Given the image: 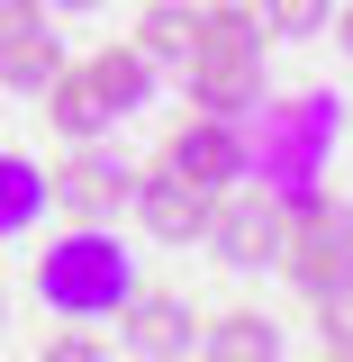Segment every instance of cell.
Returning a JSON list of instances; mask_svg holds the SVG:
<instances>
[{
    "label": "cell",
    "instance_id": "obj_1",
    "mask_svg": "<svg viewBox=\"0 0 353 362\" xmlns=\"http://www.w3.org/2000/svg\"><path fill=\"white\" fill-rule=\"evenodd\" d=\"M236 127H245V181H263L272 199H290V190H317V181H326V154H335V136H345V109H335L326 90H299V100H281V109L254 100Z\"/></svg>",
    "mask_w": 353,
    "mask_h": 362
},
{
    "label": "cell",
    "instance_id": "obj_2",
    "mask_svg": "<svg viewBox=\"0 0 353 362\" xmlns=\"http://www.w3.org/2000/svg\"><path fill=\"white\" fill-rule=\"evenodd\" d=\"M37 299L54 317H118L136 299V254L109 226H73V235H54V254L37 263Z\"/></svg>",
    "mask_w": 353,
    "mask_h": 362
},
{
    "label": "cell",
    "instance_id": "obj_3",
    "mask_svg": "<svg viewBox=\"0 0 353 362\" xmlns=\"http://www.w3.org/2000/svg\"><path fill=\"white\" fill-rule=\"evenodd\" d=\"M281 272L308 299L335 290V281H353V209L335 190H290L281 199Z\"/></svg>",
    "mask_w": 353,
    "mask_h": 362
},
{
    "label": "cell",
    "instance_id": "obj_4",
    "mask_svg": "<svg viewBox=\"0 0 353 362\" xmlns=\"http://www.w3.org/2000/svg\"><path fill=\"white\" fill-rule=\"evenodd\" d=\"M209 245H218V263L236 272H272L281 263V199L272 190H236V199H209Z\"/></svg>",
    "mask_w": 353,
    "mask_h": 362
},
{
    "label": "cell",
    "instance_id": "obj_5",
    "mask_svg": "<svg viewBox=\"0 0 353 362\" xmlns=\"http://www.w3.org/2000/svg\"><path fill=\"white\" fill-rule=\"evenodd\" d=\"M127 190H136V173H127V154H100V136H91L82 154L64 163V173L45 181V199L64 209L73 226H109L118 209H127Z\"/></svg>",
    "mask_w": 353,
    "mask_h": 362
},
{
    "label": "cell",
    "instance_id": "obj_6",
    "mask_svg": "<svg viewBox=\"0 0 353 362\" xmlns=\"http://www.w3.org/2000/svg\"><path fill=\"white\" fill-rule=\"evenodd\" d=\"M163 163L218 199V190H236V181H245V127H236V118H218V109H199V118H181V127H173Z\"/></svg>",
    "mask_w": 353,
    "mask_h": 362
},
{
    "label": "cell",
    "instance_id": "obj_7",
    "mask_svg": "<svg viewBox=\"0 0 353 362\" xmlns=\"http://www.w3.org/2000/svg\"><path fill=\"white\" fill-rule=\"evenodd\" d=\"M127 209H136V226H145L154 245H199V235H209V190H199V181H181L173 163L136 173Z\"/></svg>",
    "mask_w": 353,
    "mask_h": 362
},
{
    "label": "cell",
    "instance_id": "obj_8",
    "mask_svg": "<svg viewBox=\"0 0 353 362\" xmlns=\"http://www.w3.org/2000/svg\"><path fill=\"white\" fill-rule=\"evenodd\" d=\"M190 109H218V118H245L263 100V45H190Z\"/></svg>",
    "mask_w": 353,
    "mask_h": 362
},
{
    "label": "cell",
    "instance_id": "obj_9",
    "mask_svg": "<svg viewBox=\"0 0 353 362\" xmlns=\"http://www.w3.org/2000/svg\"><path fill=\"white\" fill-rule=\"evenodd\" d=\"M127 335H118V344H127L136 362H181V354H199V317L181 308V299H127Z\"/></svg>",
    "mask_w": 353,
    "mask_h": 362
},
{
    "label": "cell",
    "instance_id": "obj_10",
    "mask_svg": "<svg viewBox=\"0 0 353 362\" xmlns=\"http://www.w3.org/2000/svg\"><path fill=\"white\" fill-rule=\"evenodd\" d=\"M37 100H45V118H54V136H64V145H91V136H109V127H118V109L100 100V82H91L82 64H64V73H54Z\"/></svg>",
    "mask_w": 353,
    "mask_h": 362
},
{
    "label": "cell",
    "instance_id": "obj_11",
    "mask_svg": "<svg viewBox=\"0 0 353 362\" xmlns=\"http://www.w3.org/2000/svg\"><path fill=\"white\" fill-rule=\"evenodd\" d=\"M82 73L100 82V100H109L118 118H136V109L154 100V54H145V45H100V54H91Z\"/></svg>",
    "mask_w": 353,
    "mask_h": 362
},
{
    "label": "cell",
    "instance_id": "obj_12",
    "mask_svg": "<svg viewBox=\"0 0 353 362\" xmlns=\"http://www.w3.org/2000/svg\"><path fill=\"white\" fill-rule=\"evenodd\" d=\"M199 354L209 362H281V326L254 317V308H236V317H218V326H199Z\"/></svg>",
    "mask_w": 353,
    "mask_h": 362
},
{
    "label": "cell",
    "instance_id": "obj_13",
    "mask_svg": "<svg viewBox=\"0 0 353 362\" xmlns=\"http://www.w3.org/2000/svg\"><path fill=\"white\" fill-rule=\"evenodd\" d=\"M54 73H64V45H54V28H37V37H18V45H0V90L37 100Z\"/></svg>",
    "mask_w": 353,
    "mask_h": 362
},
{
    "label": "cell",
    "instance_id": "obj_14",
    "mask_svg": "<svg viewBox=\"0 0 353 362\" xmlns=\"http://www.w3.org/2000/svg\"><path fill=\"white\" fill-rule=\"evenodd\" d=\"M45 218V173L28 154H0V235H28Z\"/></svg>",
    "mask_w": 353,
    "mask_h": 362
},
{
    "label": "cell",
    "instance_id": "obj_15",
    "mask_svg": "<svg viewBox=\"0 0 353 362\" xmlns=\"http://www.w3.org/2000/svg\"><path fill=\"white\" fill-rule=\"evenodd\" d=\"M254 18H263V37L299 45V37H326V18H335V0H254Z\"/></svg>",
    "mask_w": 353,
    "mask_h": 362
},
{
    "label": "cell",
    "instance_id": "obj_16",
    "mask_svg": "<svg viewBox=\"0 0 353 362\" xmlns=\"http://www.w3.org/2000/svg\"><path fill=\"white\" fill-rule=\"evenodd\" d=\"M136 45H145L154 64H181V54H190V9H181V0H154V9L136 18Z\"/></svg>",
    "mask_w": 353,
    "mask_h": 362
},
{
    "label": "cell",
    "instance_id": "obj_17",
    "mask_svg": "<svg viewBox=\"0 0 353 362\" xmlns=\"http://www.w3.org/2000/svg\"><path fill=\"white\" fill-rule=\"evenodd\" d=\"M317 344H326L335 362H353V281L317 290Z\"/></svg>",
    "mask_w": 353,
    "mask_h": 362
},
{
    "label": "cell",
    "instance_id": "obj_18",
    "mask_svg": "<svg viewBox=\"0 0 353 362\" xmlns=\"http://www.w3.org/2000/svg\"><path fill=\"white\" fill-rule=\"evenodd\" d=\"M37 28H45V0H0V45L37 37Z\"/></svg>",
    "mask_w": 353,
    "mask_h": 362
},
{
    "label": "cell",
    "instance_id": "obj_19",
    "mask_svg": "<svg viewBox=\"0 0 353 362\" xmlns=\"http://www.w3.org/2000/svg\"><path fill=\"white\" fill-rule=\"evenodd\" d=\"M45 362H100V335H45Z\"/></svg>",
    "mask_w": 353,
    "mask_h": 362
},
{
    "label": "cell",
    "instance_id": "obj_20",
    "mask_svg": "<svg viewBox=\"0 0 353 362\" xmlns=\"http://www.w3.org/2000/svg\"><path fill=\"white\" fill-rule=\"evenodd\" d=\"M326 37L345 45V64H353V0H345V9H335V18H326Z\"/></svg>",
    "mask_w": 353,
    "mask_h": 362
},
{
    "label": "cell",
    "instance_id": "obj_21",
    "mask_svg": "<svg viewBox=\"0 0 353 362\" xmlns=\"http://www.w3.org/2000/svg\"><path fill=\"white\" fill-rule=\"evenodd\" d=\"M45 9H64V18H82V9H100V0H45Z\"/></svg>",
    "mask_w": 353,
    "mask_h": 362
},
{
    "label": "cell",
    "instance_id": "obj_22",
    "mask_svg": "<svg viewBox=\"0 0 353 362\" xmlns=\"http://www.w3.org/2000/svg\"><path fill=\"white\" fill-rule=\"evenodd\" d=\"M0 326H9V290H0Z\"/></svg>",
    "mask_w": 353,
    "mask_h": 362
}]
</instances>
